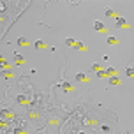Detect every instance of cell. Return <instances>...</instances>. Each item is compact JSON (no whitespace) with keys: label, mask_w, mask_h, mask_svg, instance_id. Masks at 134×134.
Returning <instances> with one entry per match:
<instances>
[{"label":"cell","mask_w":134,"mask_h":134,"mask_svg":"<svg viewBox=\"0 0 134 134\" xmlns=\"http://www.w3.org/2000/svg\"><path fill=\"white\" fill-rule=\"evenodd\" d=\"M127 76H134V67H127Z\"/></svg>","instance_id":"cell-16"},{"label":"cell","mask_w":134,"mask_h":134,"mask_svg":"<svg viewBox=\"0 0 134 134\" xmlns=\"http://www.w3.org/2000/svg\"><path fill=\"white\" fill-rule=\"evenodd\" d=\"M117 27L120 28V27H127V20L125 18H117Z\"/></svg>","instance_id":"cell-3"},{"label":"cell","mask_w":134,"mask_h":134,"mask_svg":"<svg viewBox=\"0 0 134 134\" xmlns=\"http://www.w3.org/2000/svg\"><path fill=\"white\" fill-rule=\"evenodd\" d=\"M101 131H102V132H109V131H111V129H109V127H108V125H101Z\"/></svg>","instance_id":"cell-19"},{"label":"cell","mask_w":134,"mask_h":134,"mask_svg":"<svg viewBox=\"0 0 134 134\" xmlns=\"http://www.w3.org/2000/svg\"><path fill=\"white\" fill-rule=\"evenodd\" d=\"M34 46H35L37 49H43V48H44V43H43V41H35V43H34Z\"/></svg>","instance_id":"cell-10"},{"label":"cell","mask_w":134,"mask_h":134,"mask_svg":"<svg viewBox=\"0 0 134 134\" xmlns=\"http://www.w3.org/2000/svg\"><path fill=\"white\" fill-rule=\"evenodd\" d=\"M14 134H27V131H25L23 127H16V129H14Z\"/></svg>","instance_id":"cell-11"},{"label":"cell","mask_w":134,"mask_h":134,"mask_svg":"<svg viewBox=\"0 0 134 134\" xmlns=\"http://www.w3.org/2000/svg\"><path fill=\"white\" fill-rule=\"evenodd\" d=\"M104 14H106V16H115V12H113L111 9H104Z\"/></svg>","instance_id":"cell-17"},{"label":"cell","mask_w":134,"mask_h":134,"mask_svg":"<svg viewBox=\"0 0 134 134\" xmlns=\"http://www.w3.org/2000/svg\"><path fill=\"white\" fill-rule=\"evenodd\" d=\"M74 48H76V49H85V46H83L81 43H76V46H74Z\"/></svg>","instance_id":"cell-21"},{"label":"cell","mask_w":134,"mask_h":134,"mask_svg":"<svg viewBox=\"0 0 134 134\" xmlns=\"http://www.w3.org/2000/svg\"><path fill=\"white\" fill-rule=\"evenodd\" d=\"M106 74H108V78H109V76H115V74H117V71H115L113 67H109V69L106 71Z\"/></svg>","instance_id":"cell-12"},{"label":"cell","mask_w":134,"mask_h":134,"mask_svg":"<svg viewBox=\"0 0 134 134\" xmlns=\"http://www.w3.org/2000/svg\"><path fill=\"white\" fill-rule=\"evenodd\" d=\"M97 78H108L106 71H99V72H97Z\"/></svg>","instance_id":"cell-15"},{"label":"cell","mask_w":134,"mask_h":134,"mask_svg":"<svg viewBox=\"0 0 134 134\" xmlns=\"http://www.w3.org/2000/svg\"><path fill=\"white\" fill-rule=\"evenodd\" d=\"M76 80H78V81H87L88 78H87V74H83V72H78V74H76Z\"/></svg>","instance_id":"cell-5"},{"label":"cell","mask_w":134,"mask_h":134,"mask_svg":"<svg viewBox=\"0 0 134 134\" xmlns=\"http://www.w3.org/2000/svg\"><path fill=\"white\" fill-rule=\"evenodd\" d=\"M93 28L97 30V32H106V27L102 21H93Z\"/></svg>","instance_id":"cell-2"},{"label":"cell","mask_w":134,"mask_h":134,"mask_svg":"<svg viewBox=\"0 0 134 134\" xmlns=\"http://www.w3.org/2000/svg\"><path fill=\"white\" fill-rule=\"evenodd\" d=\"M28 117H30V118H34V120H37V118H39V113L34 111V109H30V111H28Z\"/></svg>","instance_id":"cell-9"},{"label":"cell","mask_w":134,"mask_h":134,"mask_svg":"<svg viewBox=\"0 0 134 134\" xmlns=\"http://www.w3.org/2000/svg\"><path fill=\"white\" fill-rule=\"evenodd\" d=\"M14 62H16V64H23V62H25V58H23L20 53H14Z\"/></svg>","instance_id":"cell-4"},{"label":"cell","mask_w":134,"mask_h":134,"mask_svg":"<svg viewBox=\"0 0 134 134\" xmlns=\"http://www.w3.org/2000/svg\"><path fill=\"white\" fill-rule=\"evenodd\" d=\"M90 69H92V71H97V72H99V71H101V65H99V64H92V65H90Z\"/></svg>","instance_id":"cell-13"},{"label":"cell","mask_w":134,"mask_h":134,"mask_svg":"<svg viewBox=\"0 0 134 134\" xmlns=\"http://www.w3.org/2000/svg\"><path fill=\"white\" fill-rule=\"evenodd\" d=\"M132 65H134V60H132Z\"/></svg>","instance_id":"cell-22"},{"label":"cell","mask_w":134,"mask_h":134,"mask_svg":"<svg viewBox=\"0 0 134 134\" xmlns=\"http://www.w3.org/2000/svg\"><path fill=\"white\" fill-rule=\"evenodd\" d=\"M65 44L67 46H76V41L74 39H65Z\"/></svg>","instance_id":"cell-14"},{"label":"cell","mask_w":134,"mask_h":134,"mask_svg":"<svg viewBox=\"0 0 134 134\" xmlns=\"http://www.w3.org/2000/svg\"><path fill=\"white\" fill-rule=\"evenodd\" d=\"M18 44H20V46H25V44H27V41H25V39H21V37H20V39H18Z\"/></svg>","instance_id":"cell-20"},{"label":"cell","mask_w":134,"mask_h":134,"mask_svg":"<svg viewBox=\"0 0 134 134\" xmlns=\"http://www.w3.org/2000/svg\"><path fill=\"white\" fill-rule=\"evenodd\" d=\"M16 102H18V104H23V106H30V101H28V97H27L25 93H20V95H18V97H16Z\"/></svg>","instance_id":"cell-1"},{"label":"cell","mask_w":134,"mask_h":134,"mask_svg":"<svg viewBox=\"0 0 134 134\" xmlns=\"http://www.w3.org/2000/svg\"><path fill=\"white\" fill-rule=\"evenodd\" d=\"M2 115H4V117H7V118H14V113L9 111V109H2Z\"/></svg>","instance_id":"cell-8"},{"label":"cell","mask_w":134,"mask_h":134,"mask_svg":"<svg viewBox=\"0 0 134 134\" xmlns=\"http://www.w3.org/2000/svg\"><path fill=\"white\" fill-rule=\"evenodd\" d=\"M108 43L109 44H117V39H115V37H108Z\"/></svg>","instance_id":"cell-18"},{"label":"cell","mask_w":134,"mask_h":134,"mask_svg":"<svg viewBox=\"0 0 134 134\" xmlns=\"http://www.w3.org/2000/svg\"><path fill=\"white\" fill-rule=\"evenodd\" d=\"M108 80H109V85H118V83H120V80L117 78V76H109Z\"/></svg>","instance_id":"cell-6"},{"label":"cell","mask_w":134,"mask_h":134,"mask_svg":"<svg viewBox=\"0 0 134 134\" xmlns=\"http://www.w3.org/2000/svg\"><path fill=\"white\" fill-rule=\"evenodd\" d=\"M62 88H64L65 92H72V85H71V83H67V81H64V83H62Z\"/></svg>","instance_id":"cell-7"}]
</instances>
